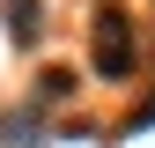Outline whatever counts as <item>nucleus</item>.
I'll return each instance as SVG.
<instances>
[{
    "label": "nucleus",
    "instance_id": "nucleus-1",
    "mask_svg": "<svg viewBox=\"0 0 155 148\" xmlns=\"http://www.w3.org/2000/svg\"><path fill=\"white\" fill-rule=\"evenodd\" d=\"M89 52H96V74H111V82H126L133 67H140V30H133V15L118 0H104L89 22Z\"/></svg>",
    "mask_w": 155,
    "mask_h": 148
},
{
    "label": "nucleus",
    "instance_id": "nucleus-2",
    "mask_svg": "<svg viewBox=\"0 0 155 148\" xmlns=\"http://www.w3.org/2000/svg\"><path fill=\"white\" fill-rule=\"evenodd\" d=\"M37 22H45L37 0H8V30H15V37H37Z\"/></svg>",
    "mask_w": 155,
    "mask_h": 148
}]
</instances>
